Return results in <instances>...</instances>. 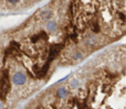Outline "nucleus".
<instances>
[{
  "mask_svg": "<svg viewBox=\"0 0 126 109\" xmlns=\"http://www.w3.org/2000/svg\"><path fill=\"white\" fill-rule=\"evenodd\" d=\"M10 92V81H9V72L8 71H3L2 73V78L0 82V95L1 98L4 99L6 95Z\"/></svg>",
  "mask_w": 126,
  "mask_h": 109,
  "instance_id": "1",
  "label": "nucleus"
},
{
  "mask_svg": "<svg viewBox=\"0 0 126 109\" xmlns=\"http://www.w3.org/2000/svg\"><path fill=\"white\" fill-rule=\"evenodd\" d=\"M62 48H63V44H60V43L53 44V45L51 46V48H50V52H49L48 61L49 62H52L53 60H54L55 57L59 55V53H60V51L62 50Z\"/></svg>",
  "mask_w": 126,
  "mask_h": 109,
  "instance_id": "2",
  "label": "nucleus"
},
{
  "mask_svg": "<svg viewBox=\"0 0 126 109\" xmlns=\"http://www.w3.org/2000/svg\"><path fill=\"white\" fill-rule=\"evenodd\" d=\"M50 63H51V62L47 61V63L44 64V66H42V67L38 71V73H37V77H38V78H42V77H44L47 75L49 67H50Z\"/></svg>",
  "mask_w": 126,
  "mask_h": 109,
  "instance_id": "3",
  "label": "nucleus"
},
{
  "mask_svg": "<svg viewBox=\"0 0 126 109\" xmlns=\"http://www.w3.org/2000/svg\"><path fill=\"white\" fill-rule=\"evenodd\" d=\"M13 81H15V83L18 84V85H22V84L26 82V76H24L22 73H17V74L15 75Z\"/></svg>",
  "mask_w": 126,
  "mask_h": 109,
  "instance_id": "4",
  "label": "nucleus"
},
{
  "mask_svg": "<svg viewBox=\"0 0 126 109\" xmlns=\"http://www.w3.org/2000/svg\"><path fill=\"white\" fill-rule=\"evenodd\" d=\"M41 39L47 40V39H48V34H47L46 32L39 33V34H37V35H34V36L31 37V42H32V43H37V42L39 41V40H41Z\"/></svg>",
  "mask_w": 126,
  "mask_h": 109,
  "instance_id": "5",
  "label": "nucleus"
},
{
  "mask_svg": "<svg viewBox=\"0 0 126 109\" xmlns=\"http://www.w3.org/2000/svg\"><path fill=\"white\" fill-rule=\"evenodd\" d=\"M42 15V19H49L51 17V11L50 10H44L43 12L41 13Z\"/></svg>",
  "mask_w": 126,
  "mask_h": 109,
  "instance_id": "6",
  "label": "nucleus"
},
{
  "mask_svg": "<svg viewBox=\"0 0 126 109\" xmlns=\"http://www.w3.org/2000/svg\"><path fill=\"white\" fill-rule=\"evenodd\" d=\"M48 29L49 30H55V29H57V24H55V22H49Z\"/></svg>",
  "mask_w": 126,
  "mask_h": 109,
  "instance_id": "7",
  "label": "nucleus"
},
{
  "mask_svg": "<svg viewBox=\"0 0 126 109\" xmlns=\"http://www.w3.org/2000/svg\"><path fill=\"white\" fill-rule=\"evenodd\" d=\"M58 95H59L60 97H64L65 95H66V90H65L64 88H61V89H59V92H58Z\"/></svg>",
  "mask_w": 126,
  "mask_h": 109,
  "instance_id": "8",
  "label": "nucleus"
},
{
  "mask_svg": "<svg viewBox=\"0 0 126 109\" xmlns=\"http://www.w3.org/2000/svg\"><path fill=\"white\" fill-rule=\"evenodd\" d=\"M20 0H8V2L9 3H11V4H16L17 2H19Z\"/></svg>",
  "mask_w": 126,
  "mask_h": 109,
  "instance_id": "9",
  "label": "nucleus"
}]
</instances>
